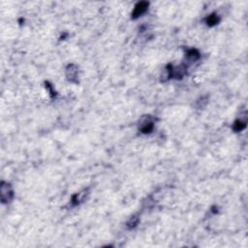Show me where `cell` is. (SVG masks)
Returning a JSON list of instances; mask_svg holds the SVG:
<instances>
[{
  "label": "cell",
  "instance_id": "4",
  "mask_svg": "<svg viewBox=\"0 0 248 248\" xmlns=\"http://www.w3.org/2000/svg\"><path fill=\"white\" fill-rule=\"evenodd\" d=\"M219 23V18H218L216 15H210L207 19V24L209 26H213Z\"/></svg>",
  "mask_w": 248,
  "mask_h": 248
},
{
  "label": "cell",
  "instance_id": "1",
  "mask_svg": "<svg viewBox=\"0 0 248 248\" xmlns=\"http://www.w3.org/2000/svg\"><path fill=\"white\" fill-rule=\"evenodd\" d=\"M1 200L3 203H9L13 198V191L8 183L2 182L1 184Z\"/></svg>",
  "mask_w": 248,
  "mask_h": 248
},
{
  "label": "cell",
  "instance_id": "5",
  "mask_svg": "<svg viewBox=\"0 0 248 248\" xmlns=\"http://www.w3.org/2000/svg\"><path fill=\"white\" fill-rule=\"evenodd\" d=\"M245 126H246V122L242 121V120H237L234 123V130L237 131V132H239V131L243 130L245 128Z\"/></svg>",
  "mask_w": 248,
  "mask_h": 248
},
{
  "label": "cell",
  "instance_id": "3",
  "mask_svg": "<svg viewBox=\"0 0 248 248\" xmlns=\"http://www.w3.org/2000/svg\"><path fill=\"white\" fill-rule=\"evenodd\" d=\"M153 129V123L151 121H148V122H144L143 124V126L141 128V131L143 133V134H148L150 133Z\"/></svg>",
  "mask_w": 248,
  "mask_h": 248
},
{
  "label": "cell",
  "instance_id": "2",
  "mask_svg": "<svg viewBox=\"0 0 248 248\" xmlns=\"http://www.w3.org/2000/svg\"><path fill=\"white\" fill-rule=\"evenodd\" d=\"M148 3H147V2L138 3L135 6V9L133 11V14H132V18L133 19H137L139 17H141L142 15L148 10Z\"/></svg>",
  "mask_w": 248,
  "mask_h": 248
}]
</instances>
